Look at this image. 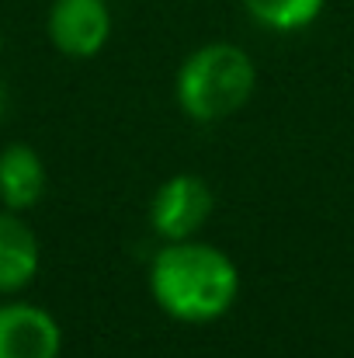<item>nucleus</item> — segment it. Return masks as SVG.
I'll use <instances>...</instances> for the list:
<instances>
[{"label":"nucleus","instance_id":"1a4fd4ad","mask_svg":"<svg viewBox=\"0 0 354 358\" xmlns=\"http://www.w3.org/2000/svg\"><path fill=\"white\" fill-rule=\"evenodd\" d=\"M0 115H3V87H0Z\"/></svg>","mask_w":354,"mask_h":358},{"label":"nucleus","instance_id":"6e6552de","mask_svg":"<svg viewBox=\"0 0 354 358\" xmlns=\"http://www.w3.org/2000/svg\"><path fill=\"white\" fill-rule=\"evenodd\" d=\"M243 7L264 24V28H274V31H292V28H306L323 0H243Z\"/></svg>","mask_w":354,"mask_h":358},{"label":"nucleus","instance_id":"0eeeda50","mask_svg":"<svg viewBox=\"0 0 354 358\" xmlns=\"http://www.w3.org/2000/svg\"><path fill=\"white\" fill-rule=\"evenodd\" d=\"M38 268V243L28 223L0 213V292H14L31 282Z\"/></svg>","mask_w":354,"mask_h":358},{"label":"nucleus","instance_id":"423d86ee","mask_svg":"<svg viewBox=\"0 0 354 358\" xmlns=\"http://www.w3.org/2000/svg\"><path fill=\"white\" fill-rule=\"evenodd\" d=\"M45 192V167L38 153L24 143H14L0 153V199L7 209H28Z\"/></svg>","mask_w":354,"mask_h":358},{"label":"nucleus","instance_id":"f03ea898","mask_svg":"<svg viewBox=\"0 0 354 358\" xmlns=\"http://www.w3.org/2000/svg\"><path fill=\"white\" fill-rule=\"evenodd\" d=\"M253 91V63L230 42L202 45L177 73V101L198 122L233 115Z\"/></svg>","mask_w":354,"mask_h":358},{"label":"nucleus","instance_id":"39448f33","mask_svg":"<svg viewBox=\"0 0 354 358\" xmlns=\"http://www.w3.org/2000/svg\"><path fill=\"white\" fill-rule=\"evenodd\" d=\"M59 327L56 320L28 303L0 306V358H56Z\"/></svg>","mask_w":354,"mask_h":358},{"label":"nucleus","instance_id":"f257e3e1","mask_svg":"<svg viewBox=\"0 0 354 358\" xmlns=\"http://www.w3.org/2000/svg\"><path fill=\"white\" fill-rule=\"evenodd\" d=\"M236 268L233 261L205 243L174 240L153 257L149 289L153 299L177 320L202 324L226 313L236 299Z\"/></svg>","mask_w":354,"mask_h":358},{"label":"nucleus","instance_id":"20e7f679","mask_svg":"<svg viewBox=\"0 0 354 358\" xmlns=\"http://www.w3.org/2000/svg\"><path fill=\"white\" fill-rule=\"evenodd\" d=\"M112 31L105 0H56L49 10V35L66 56H94Z\"/></svg>","mask_w":354,"mask_h":358},{"label":"nucleus","instance_id":"7ed1b4c3","mask_svg":"<svg viewBox=\"0 0 354 358\" xmlns=\"http://www.w3.org/2000/svg\"><path fill=\"white\" fill-rule=\"evenodd\" d=\"M212 213V192L198 174L170 178L153 199V230L167 240H188Z\"/></svg>","mask_w":354,"mask_h":358},{"label":"nucleus","instance_id":"9d476101","mask_svg":"<svg viewBox=\"0 0 354 358\" xmlns=\"http://www.w3.org/2000/svg\"><path fill=\"white\" fill-rule=\"evenodd\" d=\"M0 45H3V42H0Z\"/></svg>","mask_w":354,"mask_h":358}]
</instances>
